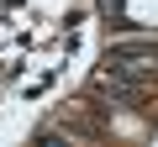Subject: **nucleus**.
I'll use <instances>...</instances> for the list:
<instances>
[]
</instances>
